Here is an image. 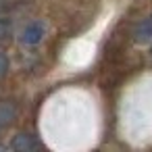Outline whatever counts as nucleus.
<instances>
[{"label":"nucleus","instance_id":"nucleus-4","mask_svg":"<svg viewBox=\"0 0 152 152\" xmlns=\"http://www.w3.org/2000/svg\"><path fill=\"white\" fill-rule=\"evenodd\" d=\"M133 38H135L137 42H150V40H152V17L146 19V21H142V23L135 27Z\"/></svg>","mask_w":152,"mask_h":152},{"label":"nucleus","instance_id":"nucleus-3","mask_svg":"<svg viewBox=\"0 0 152 152\" xmlns=\"http://www.w3.org/2000/svg\"><path fill=\"white\" fill-rule=\"evenodd\" d=\"M17 117V108L13 102H0V127H9Z\"/></svg>","mask_w":152,"mask_h":152},{"label":"nucleus","instance_id":"nucleus-2","mask_svg":"<svg viewBox=\"0 0 152 152\" xmlns=\"http://www.w3.org/2000/svg\"><path fill=\"white\" fill-rule=\"evenodd\" d=\"M11 148L17 150V152H31V150L38 148V140L34 135H29V133H19V135L13 137Z\"/></svg>","mask_w":152,"mask_h":152},{"label":"nucleus","instance_id":"nucleus-6","mask_svg":"<svg viewBox=\"0 0 152 152\" xmlns=\"http://www.w3.org/2000/svg\"><path fill=\"white\" fill-rule=\"evenodd\" d=\"M7 34H9V23L0 19V38H4Z\"/></svg>","mask_w":152,"mask_h":152},{"label":"nucleus","instance_id":"nucleus-5","mask_svg":"<svg viewBox=\"0 0 152 152\" xmlns=\"http://www.w3.org/2000/svg\"><path fill=\"white\" fill-rule=\"evenodd\" d=\"M7 69H9V58H7L2 52H0V77L7 73Z\"/></svg>","mask_w":152,"mask_h":152},{"label":"nucleus","instance_id":"nucleus-1","mask_svg":"<svg viewBox=\"0 0 152 152\" xmlns=\"http://www.w3.org/2000/svg\"><path fill=\"white\" fill-rule=\"evenodd\" d=\"M42 36H44L42 23H40V21H34V23H29V25L25 27V31L21 34V42L27 44V46H36V44L42 40Z\"/></svg>","mask_w":152,"mask_h":152}]
</instances>
